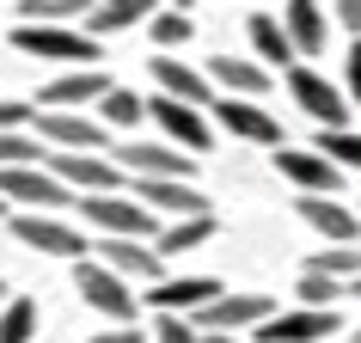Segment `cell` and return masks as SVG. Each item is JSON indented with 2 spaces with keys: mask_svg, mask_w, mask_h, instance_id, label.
<instances>
[{
  "mask_svg": "<svg viewBox=\"0 0 361 343\" xmlns=\"http://www.w3.org/2000/svg\"><path fill=\"white\" fill-rule=\"evenodd\" d=\"M80 209H86V221H92L104 239H159V215L141 203V196H123V191H104V196H80Z\"/></svg>",
  "mask_w": 361,
  "mask_h": 343,
  "instance_id": "cell-1",
  "label": "cell"
},
{
  "mask_svg": "<svg viewBox=\"0 0 361 343\" xmlns=\"http://www.w3.org/2000/svg\"><path fill=\"white\" fill-rule=\"evenodd\" d=\"M13 49L37 61H74V68H98V37L74 31V25H13Z\"/></svg>",
  "mask_w": 361,
  "mask_h": 343,
  "instance_id": "cell-2",
  "label": "cell"
},
{
  "mask_svg": "<svg viewBox=\"0 0 361 343\" xmlns=\"http://www.w3.org/2000/svg\"><path fill=\"white\" fill-rule=\"evenodd\" d=\"M111 160H116L123 178H135V184H190V172H196V160H184V153L166 148V141H123Z\"/></svg>",
  "mask_w": 361,
  "mask_h": 343,
  "instance_id": "cell-3",
  "label": "cell"
},
{
  "mask_svg": "<svg viewBox=\"0 0 361 343\" xmlns=\"http://www.w3.org/2000/svg\"><path fill=\"white\" fill-rule=\"evenodd\" d=\"M288 92H294V104H300L306 116H312V123H319V129H349V92H343L337 80L331 74H319V68H288Z\"/></svg>",
  "mask_w": 361,
  "mask_h": 343,
  "instance_id": "cell-4",
  "label": "cell"
},
{
  "mask_svg": "<svg viewBox=\"0 0 361 343\" xmlns=\"http://www.w3.org/2000/svg\"><path fill=\"white\" fill-rule=\"evenodd\" d=\"M74 288H80V301L92 306V313H104L111 325H135V313H141V301H135V288L123 282L116 270H104L98 258L74 264Z\"/></svg>",
  "mask_w": 361,
  "mask_h": 343,
  "instance_id": "cell-5",
  "label": "cell"
},
{
  "mask_svg": "<svg viewBox=\"0 0 361 343\" xmlns=\"http://www.w3.org/2000/svg\"><path fill=\"white\" fill-rule=\"evenodd\" d=\"M276 319V301L269 294H221L214 306L196 313V331L202 337H239V331H264Z\"/></svg>",
  "mask_w": 361,
  "mask_h": 343,
  "instance_id": "cell-6",
  "label": "cell"
},
{
  "mask_svg": "<svg viewBox=\"0 0 361 343\" xmlns=\"http://www.w3.org/2000/svg\"><path fill=\"white\" fill-rule=\"evenodd\" d=\"M0 203H13V215H49L68 209V184L49 178V166H19L0 172Z\"/></svg>",
  "mask_w": 361,
  "mask_h": 343,
  "instance_id": "cell-7",
  "label": "cell"
},
{
  "mask_svg": "<svg viewBox=\"0 0 361 343\" xmlns=\"http://www.w3.org/2000/svg\"><path fill=\"white\" fill-rule=\"evenodd\" d=\"M13 239L31 251H43V258H74V264H86L92 251H86V233L74 227V221H61V215H13Z\"/></svg>",
  "mask_w": 361,
  "mask_h": 343,
  "instance_id": "cell-8",
  "label": "cell"
},
{
  "mask_svg": "<svg viewBox=\"0 0 361 343\" xmlns=\"http://www.w3.org/2000/svg\"><path fill=\"white\" fill-rule=\"evenodd\" d=\"M37 141H56V153H104L111 129L92 111H37Z\"/></svg>",
  "mask_w": 361,
  "mask_h": 343,
  "instance_id": "cell-9",
  "label": "cell"
},
{
  "mask_svg": "<svg viewBox=\"0 0 361 343\" xmlns=\"http://www.w3.org/2000/svg\"><path fill=\"white\" fill-rule=\"evenodd\" d=\"M116 80L104 74V68H68V74H56L49 86H43L37 111H98V98L111 92Z\"/></svg>",
  "mask_w": 361,
  "mask_h": 343,
  "instance_id": "cell-10",
  "label": "cell"
},
{
  "mask_svg": "<svg viewBox=\"0 0 361 343\" xmlns=\"http://www.w3.org/2000/svg\"><path fill=\"white\" fill-rule=\"evenodd\" d=\"M43 166H49V178H61V184L80 191V196H104V191L123 184L116 160H104V153H49Z\"/></svg>",
  "mask_w": 361,
  "mask_h": 343,
  "instance_id": "cell-11",
  "label": "cell"
},
{
  "mask_svg": "<svg viewBox=\"0 0 361 343\" xmlns=\"http://www.w3.org/2000/svg\"><path fill=\"white\" fill-rule=\"evenodd\" d=\"M153 80H159V98H178V104H190V111H214L209 68H190L184 56H153Z\"/></svg>",
  "mask_w": 361,
  "mask_h": 343,
  "instance_id": "cell-12",
  "label": "cell"
},
{
  "mask_svg": "<svg viewBox=\"0 0 361 343\" xmlns=\"http://www.w3.org/2000/svg\"><path fill=\"white\" fill-rule=\"evenodd\" d=\"M92 258H98L104 270H116L129 288H135V282H147V288L166 282V258H159L153 246H141V239H98Z\"/></svg>",
  "mask_w": 361,
  "mask_h": 343,
  "instance_id": "cell-13",
  "label": "cell"
},
{
  "mask_svg": "<svg viewBox=\"0 0 361 343\" xmlns=\"http://www.w3.org/2000/svg\"><path fill=\"white\" fill-rule=\"evenodd\" d=\"M276 172H282L300 196H337V184H343V172L331 166L319 148H276Z\"/></svg>",
  "mask_w": 361,
  "mask_h": 343,
  "instance_id": "cell-14",
  "label": "cell"
},
{
  "mask_svg": "<svg viewBox=\"0 0 361 343\" xmlns=\"http://www.w3.org/2000/svg\"><path fill=\"white\" fill-rule=\"evenodd\" d=\"M214 129H227L233 141H257V148H276L282 141L276 111L251 104V98H214Z\"/></svg>",
  "mask_w": 361,
  "mask_h": 343,
  "instance_id": "cell-15",
  "label": "cell"
},
{
  "mask_svg": "<svg viewBox=\"0 0 361 343\" xmlns=\"http://www.w3.org/2000/svg\"><path fill=\"white\" fill-rule=\"evenodd\" d=\"M147 116L178 141V153H209L214 148V123L202 111H190V104H178V98H147Z\"/></svg>",
  "mask_w": 361,
  "mask_h": 343,
  "instance_id": "cell-16",
  "label": "cell"
},
{
  "mask_svg": "<svg viewBox=\"0 0 361 343\" xmlns=\"http://www.w3.org/2000/svg\"><path fill=\"white\" fill-rule=\"evenodd\" d=\"M343 331V306L337 313H312V306H288V313H276V319L257 331V343H324Z\"/></svg>",
  "mask_w": 361,
  "mask_h": 343,
  "instance_id": "cell-17",
  "label": "cell"
},
{
  "mask_svg": "<svg viewBox=\"0 0 361 343\" xmlns=\"http://www.w3.org/2000/svg\"><path fill=\"white\" fill-rule=\"evenodd\" d=\"M227 294V288L214 282V276H166L159 288H147V306H159V313H178V319H196L202 306H214Z\"/></svg>",
  "mask_w": 361,
  "mask_h": 343,
  "instance_id": "cell-18",
  "label": "cell"
},
{
  "mask_svg": "<svg viewBox=\"0 0 361 343\" xmlns=\"http://www.w3.org/2000/svg\"><path fill=\"white\" fill-rule=\"evenodd\" d=\"M294 209H300V221H306L312 233H324L331 246H355V233H361V215H355V209H343L337 196H300Z\"/></svg>",
  "mask_w": 361,
  "mask_h": 343,
  "instance_id": "cell-19",
  "label": "cell"
},
{
  "mask_svg": "<svg viewBox=\"0 0 361 343\" xmlns=\"http://www.w3.org/2000/svg\"><path fill=\"white\" fill-rule=\"evenodd\" d=\"M209 80L221 86V98H257L269 92V68L264 61H245V56H214L209 61Z\"/></svg>",
  "mask_w": 361,
  "mask_h": 343,
  "instance_id": "cell-20",
  "label": "cell"
},
{
  "mask_svg": "<svg viewBox=\"0 0 361 343\" xmlns=\"http://www.w3.org/2000/svg\"><path fill=\"white\" fill-rule=\"evenodd\" d=\"M282 31H288V43H294L300 56H319L324 43H331V19H324V6H312V0H288L282 6Z\"/></svg>",
  "mask_w": 361,
  "mask_h": 343,
  "instance_id": "cell-21",
  "label": "cell"
},
{
  "mask_svg": "<svg viewBox=\"0 0 361 343\" xmlns=\"http://www.w3.org/2000/svg\"><path fill=\"white\" fill-rule=\"evenodd\" d=\"M135 196L147 203L153 215H178V221H196V215H214V203L196 184H135Z\"/></svg>",
  "mask_w": 361,
  "mask_h": 343,
  "instance_id": "cell-22",
  "label": "cell"
},
{
  "mask_svg": "<svg viewBox=\"0 0 361 343\" xmlns=\"http://www.w3.org/2000/svg\"><path fill=\"white\" fill-rule=\"evenodd\" d=\"M245 37H251V49H257V61H282V68H300V49L288 43L282 13H251V19H245Z\"/></svg>",
  "mask_w": 361,
  "mask_h": 343,
  "instance_id": "cell-23",
  "label": "cell"
},
{
  "mask_svg": "<svg viewBox=\"0 0 361 343\" xmlns=\"http://www.w3.org/2000/svg\"><path fill=\"white\" fill-rule=\"evenodd\" d=\"M92 116H98L111 135H129V141H135V123L147 116V98L135 92V86H111V92L98 98V111H92Z\"/></svg>",
  "mask_w": 361,
  "mask_h": 343,
  "instance_id": "cell-24",
  "label": "cell"
},
{
  "mask_svg": "<svg viewBox=\"0 0 361 343\" xmlns=\"http://www.w3.org/2000/svg\"><path fill=\"white\" fill-rule=\"evenodd\" d=\"M141 19H153L147 0H104L86 13V37H116V31H135Z\"/></svg>",
  "mask_w": 361,
  "mask_h": 343,
  "instance_id": "cell-25",
  "label": "cell"
},
{
  "mask_svg": "<svg viewBox=\"0 0 361 343\" xmlns=\"http://www.w3.org/2000/svg\"><path fill=\"white\" fill-rule=\"evenodd\" d=\"M214 227H221L214 215H196V221H171V227L159 233V239H153V251H159V258H184V251L209 246V239H214Z\"/></svg>",
  "mask_w": 361,
  "mask_h": 343,
  "instance_id": "cell-26",
  "label": "cell"
},
{
  "mask_svg": "<svg viewBox=\"0 0 361 343\" xmlns=\"http://www.w3.org/2000/svg\"><path fill=\"white\" fill-rule=\"evenodd\" d=\"M306 276H331V282H361V246H324L306 258Z\"/></svg>",
  "mask_w": 361,
  "mask_h": 343,
  "instance_id": "cell-27",
  "label": "cell"
},
{
  "mask_svg": "<svg viewBox=\"0 0 361 343\" xmlns=\"http://www.w3.org/2000/svg\"><path fill=\"white\" fill-rule=\"evenodd\" d=\"M147 31H153V43H159V56H171V49H184V43L196 37V19L184 6H153Z\"/></svg>",
  "mask_w": 361,
  "mask_h": 343,
  "instance_id": "cell-28",
  "label": "cell"
},
{
  "mask_svg": "<svg viewBox=\"0 0 361 343\" xmlns=\"http://www.w3.org/2000/svg\"><path fill=\"white\" fill-rule=\"evenodd\" d=\"M31 337H37V301L13 294L0 306V343H31Z\"/></svg>",
  "mask_w": 361,
  "mask_h": 343,
  "instance_id": "cell-29",
  "label": "cell"
},
{
  "mask_svg": "<svg viewBox=\"0 0 361 343\" xmlns=\"http://www.w3.org/2000/svg\"><path fill=\"white\" fill-rule=\"evenodd\" d=\"M19 25H68L74 13H92L86 0H19Z\"/></svg>",
  "mask_w": 361,
  "mask_h": 343,
  "instance_id": "cell-30",
  "label": "cell"
},
{
  "mask_svg": "<svg viewBox=\"0 0 361 343\" xmlns=\"http://www.w3.org/2000/svg\"><path fill=\"white\" fill-rule=\"evenodd\" d=\"M312 148H319L337 172H343V166L361 172V135H355V129H319V141H312Z\"/></svg>",
  "mask_w": 361,
  "mask_h": 343,
  "instance_id": "cell-31",
  "label": "cell"
},
{
  "mask_svg": "<svg viewBox=\"0 0 361 343\" xmlns=\"http://www.w3.org/2000/svg\"><path fill=\"white\" fill-rule=\"evenodd\" d=\"M343 294H349V288L331 282V276H300V306H312V313H337Z\"/></svg>",
  "mask_w": 361,
  "mask_h": 343,
  "instance_id": "cell-32",
  "label": "cell"
},
{
  "mask_svg": "<svg viewBox=\"0 0 361 343\" xmlns=\"http://www.w3.org/2000/svg\"><path fill=\"white\" fill-rule=\"evenodd\" d=\"M49 153L31 141V135H0V172H19V166H37Z\"/></svg>",
  "mask_w": 361,
  "mask_h": 343,
  "instance_id": "cell-33",
  "label": "cell"
},
{
  "mask_svg": "<svg viewBox=\"0 0 361 343\" xmlns=\"http://www.w3.org/2000/svg\"><path fill=\"white\" fill-rule=\"evenodd\" d=\"M153 343H209L196 331V319H178V313H159L153 319Z\"/></svg>",
  "mask_w": 361,
  "mask_h": 343,
  "instance_id": "cell-34",
  "label": "cell"
},
{
  "mask_svg": "<svg viewBox=\"0 0 361 343\" xmlns=\"http://www.w3.org/2000/svg\"><path fill=\"white\" fill-rule=\"evenodd\" d=\"M343 92H349V104H361V37L349 43V56H343Z\"/></svg>",
  "mask_w": 361,
  "mask_h": 343,
  "instance_id": "cell-35",
  "label": "cell"
},
{
  "mask_svg": "<svg viewBox=\"0 0 361 343\" xmlns=\"http://www.w3.org/2000/svg\"><path fill=\"white\" fill-rule=\"evenodd\" d=\"M331 19L349 31V43H355V37H361V0H337V6H331Z\"/></svg>",
  "mask_w": 361,
  "mask_h": 343,
  "instance_id": "cell-36",
  "label": "cell"
},
{
  "mask_svg": "<svg viewBox=\"0 0 361 343\" xmlns=\"http://www.w3.org/2000/svg\"><path fill=\"white\" fill-rule=\"evenodd\" d=\"M86 343H147V337H141V325H111V331H98Z\"/></svg>",
  "mask_w": 361,
  "mask_h": 343,
  "instance_id": "cell-37",
  "label": "cell"
},
{
  "mask_svg": "<svg viewBox=\"0 0 361 343\" xmlns=\"http://www.w3.org/2000/svg\"><path fill=\"white\" fill-rule=\"evenodd\" d=\"M209 343H245V337H209Z\"/></svg>",
  "mask_w": 361,
  "mask_h": 343,
  "instance_id": "cell-38",
  "label": "cell"
},
{
  "mask_svg": "<svg viewBox=\"0 0 361 343\" xmlns=\"http://www.w3.org/2000/svg\"><path fill=\"white\" fill-rule=\"evenodd\" d=\"M6 301H13V294H6V282H0V306H6Z\"/></svg>",
  "mask_w": 361,
  "mask_h": 343,
  "instance_id": "cell-39",
  "label": "cell"
},
{
  "mask_svg": "<svg viewBox=\"0 0 361 343\" xmlns=\"http://www.w3.org/2000/svg\"><path fill=\"white\" fill-rule=\"evenodd\" d=\"M349 294H355V301H361V282H349Z\"/></svg>",
  "mask_w": 361,
  "mask_h": 343,
  "instance_id": "cell-40",
  "label": "cell"
},
{
  "mask_svg": "<svg viewBox=\"0 0 361 343\" xmlns=\"http://www.w3.org/2000/svg\"><path fill=\"white\" fill-rule=\"evenodd\" d=\"M355 343H361V325H355Z\"/></svg>",
  "mask_w": 361,
  "mask_h": 343,
  "instance_id": "cell-41",
  "label": "cell"
},
{
  "mask_svg": "<svg viewBox=\"0 0 361 343\" xmlns=\"http://www.w3.org/2000/svg\"><path fill=\"white\" fill-rule=\"evenodd\" d=\"M0 215H6V203H0Z\"/></svg>",
  "mask_w": 361,
  "mask_h": 343,
  "instance_id": "cell-42",
  "label": "cell"
}]
</instances>
